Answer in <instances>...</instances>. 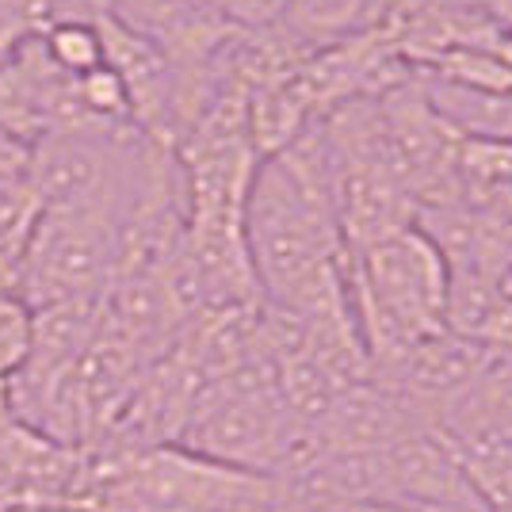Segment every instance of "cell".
Wrapping results in <instances>:
<instances>
[{"mask_svg": "<svg viewBox=\"0 0 512 512\" xmlns=\"http://www.w3.org/2000/svg\"><path fill=\"white\" fill-rule=\"evenodd\" d=\"M119 279V222L96 211L43 207L23 256L20 295L31 310L104 306Z\"/></svg>", "mask_w": 512, "mask_h": 512, "instance_id": "obj_1", "label": "cell"}, {"mask_svg": "<svg viewBox=\"0 0 512 512\" xmlns=\"http://www.w3.org/2000/svg\"><path fill=\"white\" fill-rule=\"evenodd\" d=\"M482 8H486V16L493 20V27L512 39V0H486Z\"/></svg>", "mask_w": 512, "mask_h": 512, "instance_id": "obj_12", "label": "cell"}, {"mask_svg": "<svg viewBox=\"0 0 512 512\" xmlns=\"http://www.w3.org/2000/svg\"><path fill=\"white\" fill-rule=\"evenodd\" d=\"M35 348V310L0 287V383L20 375Z\"/></svg>", "mask_w": 512, "mask_h": 512, "instance_id": "obj_7", "label": "cell"}, {"mask_svg": "<svg viewBox=\"0 0 512 512\" xmlns=\"http://www.w3.org/2000/svg\"><path fill=\"white\" fill-rule=\"evenodd\" d=\"M386 20V0H287L279 31L291 43L318 54L348 39H360Z\"/></svg>", "mask_w": 512, "mask_h": 512, "instance_id": "obj_3", "label": "cell"}, {"mask_svg": "<svg viewBox=\"0 0 512 512\" xmlns=\"http://www.w3.org/2000/svg\"><path fill=\"white\" fill-rule=\"evenodd\" d=\"M104 65L119 73L130 100V123L157 146H176V73L169 54L150 35L134 31L115 16H100Z\"/></svg>", "mask_w": 512, "mask_h": 512, "instance_id": "obj_2", "label": "cell"}, {"mask_svg": "<svg viewBox=\"0 0 512 512\" xmlns=\"http://www.w3.org/2000/svg\"><path fill=\"white\" fill-rule=\"evenodd\" d=\"M73 96H77V107L85 115V123L92 127H134L130 123V100L127 88L119 81L115 69H92L85 77L73 81Z\"/></svg>", "mask_w": 512, "mask_h": 512, "instance_id": "obj_6", "label": "cell"}, {"mask_svg": "<svg viewBox=\"0 0 512 512\" xmlns=\"http://www.w3.org/2000/svg\"><path fill=\"white\" fill-rule=\"evenodd\" d=\"M43 50L65 77H73V81L85 77V73L104 65L100 20H85V16H62V20H54L43 35Z\"/></svg>", "mask_w": 512, "mask_h": 512, "instance_id": "obj_5", "label": "cell"}, {"mask_svg": "<svg viewBox=\"0 0 512 512\" xmlns=\"http://www.w3.org/2000/svg\"><path fill=\"white\" fill-rule=\"evenodd\" d=\"M62 4V16H85V20H100L111 16L115 0H58Z\"/></svg>", "mask_w": 512, "mask_h": 512, "instance_id": "obj_10", "label": "cell"}, {"mask_svg": "<svg viewBox=\"0 0 512 512\" xmlns=\"http://www.w3.org/2000/svg\"><path fill=\"white\" fill-rule=\"evenodd\" d=\"M31 142L0 130V195L31 188Z\"/></svg>", "mask_w": 512, "mask_h": 512, "instance_id": "obj_9", "label": "cell"}, {"mask_svg": "<svg viewBox=\"0 0 512 512\" xmlns=\"http://www.w3.org/2000/svg\"><path fill=\"white\" fill-rule=\"evenodd\" d=\"M222 0H115L111 16L134 31L150 35L153 43H169L176 35L222 20Z\"/></svg>", "mask_w": 512, "mask_h": 512, "instance_id": "obj_4", "label": "cell"}, {"mask_svg": "<svg viewBox=\"0 0 512 512\" xmlns=\"http://www.w3.org/2000/svg\"><path fill=\"white\" fill-rule=\"evenodd\" d=\"M20 509H27V497H23V490L12 482V474L0 470V512H20Z\"/></svg>", "mask_w": 512, "mask_h": 512, "instance_id": "obj_11", "label": "cell"}, {"mask_svg": "<svg viewBox=\"0 0 512 512\" xmlns=\"http://www.w3.org/2000/svg\"><path fill=\"white\" fill-rule=\"evenodd\" d=\"M218 12L237 35H268L283 20L287 0H222Z\"/></svg>", "mask_w": 512, "mask_h": 512, "instance_id": "obj_8", "label": "cell"}]
</instances>
